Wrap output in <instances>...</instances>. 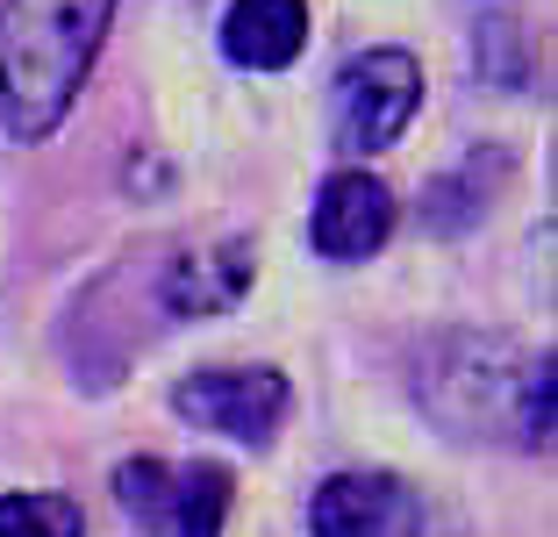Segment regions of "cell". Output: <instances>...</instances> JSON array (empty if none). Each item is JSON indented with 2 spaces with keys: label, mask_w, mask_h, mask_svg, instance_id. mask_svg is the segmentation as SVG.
<instances>
[{
  "label": "cell",
  "mask_w": 558,
  "mask_h": 537,
  "mask_svg": "<svg viewBox=\"0 0 558 537\" xmlns=\"http://www.w3.org/2000/svg\"><path fill=\"white\" fill-rule=\"evenodd\" d=\"M116 0H8L0 8V122L15 144H44L72 115Z\"/></svg>",
  "instance_id": "cell-1"
},
{
  "label": "cell",
  "mask_w": 558,
  "mask_h": 537,
  "mask_svg": "<svg viewBox=\"0 0 558 537\" xmlns=\"http://www.w3.org/2000/svg\"><path fill=\"white\" fill-rule=\"evenodd\" d=\"M116 502L130 509V523L158 537H222L230 516V466L194 458V466H172V458H122L116 466Z\"/></svg>",
  "instance_id": "cell-2"
},
{
  "label": "cell",
  "mask_w": 558,
  "mask_h": 537,
  "mask_svg": "<svg viewBox=\"0 0 558 537\" xmlns=\"http://www.w3.org/2000/svg\"><path fill=\"white\" fill-rule=\"evenodd\" d=\"M415 108H423V65L409 50H359L329 94V122L344 151H387L415 122Z\"/></svg>",
  "instance_id": "cell-3"
},
{
  "label": "cell",
  "mask_w": 558,
  "mask_h": 537,
  "mask_svg": "<svg viewBox=\"0 0 558 537\" xmlns=\"http://www.w3.org/2000/svg\"><path fill=\"white\" fill-rule=\"evenodd\" d=\"M287 373L272 366H208V373H186L172 387V408L201 430H222V438L265 444L279 423H287Z\"/></svg>",
  "instance_id": "cell-4"
},
{
  "label": "cell",
  "mask_w": 558,
  "mask_h": 537,
  "mask_svg": "<svg viewBox=\"0 0 558 537\" xmlns=\"http://www.w3.org/2000/svg\"><path fill=\"white\" fill-rule=\"evenodd\" d=\"M315 537H423V494L395 473H329L308 502Z\"/></svg>",
  "instance_id": "cell-5"
},
{
  "label": "cell",
  "mask_w": 558,
  "mask_h": 537,
  "mask_svg": "<svg viewBox=\"0 0 558 537\" xmlns=\"http://www.w3.org/2000/svg\"><path fill=\"white\" fill-rule=\"evenodd\" d=\"M395 237V194L373 172H329L315 187V215H308V244L337 265L373 259Z\"/></svg>",
  "instance_id": "cell-6"
},
{
  "label": "cell",
  "mask_w": 558,
  "mask_h": 537,
  "mask_svg": "<svg viewBox=\"0 0 558 537\" xmlns=\"http://www.w3.org/2000/svg\"><path fill=\"white\" fill-rule=\"evenodd\" d=\"M251 279H258V251H251L244 237L180 251L172 273H165V309L172 315H230L251 294Z\"/></svg>",
  "instance_id": "cell-7"
},
{
  "label": "cell",
  "mask_w": 558,
  "mask_h": 537,
  "mask_svg": "<svg viewBox=\"0 0 558 537\" xmlns=\"http://www.w3.org/2000/svg\"><path fill=\"white\" fill-rule=\"evenodd\" d=\"M308 44V0H230L222 50L244 72H287Z\"/></svg>",
  "instance_id": "cell-8"
},
{
  "label": "cell",
  "mask_w": 558,
  "mask_h": 537,
  "mask_svg": "<svg viewBox=\"0 0 558 537\" xmlns=\"http://www.w3.org/2000/svg\"><path fill=\"white\" fill-rule=\"evenodd\" d=\"M480 179H487V151H473L459 172H444L437 187H429V229L451 237V229L480 223V215H487V187H480Z\"/></svg>",
  "instance_id": "cell-9"
},
{
  "label": "cell",
  "mask_w": 558,
  "mask_h": 537,
  "mask_svg": "<svg viewBox=\"0 0 558 537\" xmlns=\"http://www.w3.org/2000/svg\"><path fill=\"white\" fill-rule=\"evenodd\" d=\"M80 509L65 494H0V537H80Z\"/></svg>",
  "instance_id": "cell-10"
}]
</instances>
